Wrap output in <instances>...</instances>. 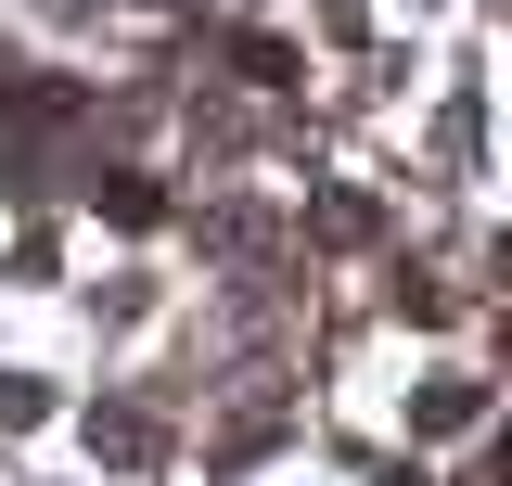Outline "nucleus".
Masks as SVG:
<instances>
[{
  "instance_id": "9",
  "label": "nucleus",
  "mask_w": 512,
  "mask_h": 486,
  "mask_svg": "<svg viewBox=\"0 0 512 486\" xmlns=\"http://www.w3.org/2000/svg\"><path fill=\"white\" fill-rule=\"evenodd\" d=\"M52 13H90V0H52Z\"/></svg>"
},
{
  "instance_id": "1",
  "label": "nucleus",
  "mask_w": 512,
  "mask_h": 486,
  "mask_svg": "<svg viewBox=\"0 0 512 486\" xmlns=\"http://www.w3.org/2000/svg\"><path fill=\"white\" fill-rule=\"evenodd\" d=\"M410 435H487V384H474V371H436V384L410 397Z\"/></svg>"
},
{
  "instance_id": "8",
  "label": "nucleus",
  "mask_w": 512,
  "mask_h": 486,
  "mask_svg": "<svg viewBox=\"0 0 512 486\" xmlns=\"http://www.w3.org/2000/svg\"><path fill=\"white\" fill-rule=\"evenodd\" d=\"M141 13H192V0H141Z\"/></svg>"
},
{
  "instance_id": "2",
  "label": "nucleus",
  "mask_w": 512,
  "mask_h": 486,
  "mask_svg": "<svg viewBox=\"0 0 512 486\" xmlns=\"http://www.w3.org/2000/svg\"><path fill=\"white\" fill-rule=\"evenodd\" d=\"M154 448H167V435H154V410H128V397H103V410H90V461H116V474H154Z\"/></svg>"
},
{
  "instance_id": "5",
  "label": "nucleus",
  "mask_w": 512,
  "mask_h": 486,
  "mask_svg": "<svg viewBox=\"0 0 512 486\" xmlns=\"http://www.w3.org/2000/svg\"><path fill=\"white\" fill-rule=\"evenodd\" d=\"M308 231H320V243H372L384 218H372V192H320V205H308Z\"/></svg>"
},
{
  "instance_id": "3",
  "label": "nucleus",
  "mask_w": 512,
  "mask_h": 486,
  "mask_svg": "<svg viewBox=\"0 0 512 486\" xmlns=\"http://www.w3.org/2000/svg\"><path fill=\"white\" fill-rule=\"evenodd\" d=\"M90 205H103L116 231H154V218H167V192L141 180V167H103V180H90Z\"/></svg>"
},
{
  "instance_id": "6",
  "label": "nucleus",
  "mask_w": 512,
  "mask_h": 486,
  "mask_svg": "<svg viewBox=\"0 0 512 486\" xmlns=\"http://www.w3.org/2000/svg\"><path fill=\"white\" fill-rule=\"evenodd\" d=\"M26 423H52V384L39 371H0V435H26Z\"/></svg>"
},
{
  "instance_id": "4",
  "label": "nucleus",
  "mask_w": 512,
  "mask_h": 486,
  "mask_svg": "<svg viewBox=\"0 0 512 486\" xmlns=\"http://www.w3.org/2000/svg\"><path fill=\"white\" fill-rule=\"evenodd\" d=\"M231 77H244V90H295V39L244 26V39H231Z\"/></svg>"
},
{
  "instance_id": "7",
  "label": "nucleus",
  "mask_w": 512,
  "mask_h": 486,
  "mask_svg": "<svg viewBox=\"0 0 512 486\" xmlns=\"http://www.w3.org/2000/svg\"><path fill=\"white\" fill-rule=\"evenodd\" d=\"M372 486H436V474H423V461H384V474H372Z\"/></svg>"
}]
</instances>
